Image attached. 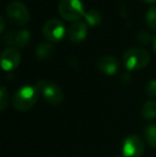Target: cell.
I'll return each mask as SVG.
<instances>
[{
	"label": "cell",
	"mask_w": 156,
	"mask_h": 157,
	"mask_svg": "<svg viewBox=\"0 0 156 157\" xmlns=\"http://www.w3.org/2000/svg\"><path fill=\"white\" fill-rule=\"evenodd\" d=\"M142 1L146 2V3H150V4H154V3H156V0H142Z\"/></svg>",
	"instance_id": "cell-22"
},
{
	"label": "cell",
	"mask_w": 156,
	"mask_h": 157,
	"mask_svg": "<svg viewBox=\"0 0 156 157\" xmlns=\"http://www.w3.org/2000/svg\"><path fill=\"white\" fill-rule=\"evenodd\" d=\"M21 55L18 49L14 47H8L1 54V66L6 72H12L19 65Z\"/></svg>",
	"instance_id": "cell-9"
},
{
	"label": "cell",
	"mask_w": 156,
	"mask_h": 157,
	"mask_svg": "<svg viewBox=\"0 0 156 157\" xmlns=\"http://www.w3.org/2000/svg\"><path fill=\"white\" fill-rule=\"evenodd\" d=\"M39 88L31 85L21 87L13 96V107L18 111H27L31 109L39 99Z\"/></svg>",
	"instance_id": "cell-1"
},
{
	"label": "cell",
	"mask_w": 156,
	"mask_h": 157,
	"mask_svg": "<svg viewBox=\"0 0 156 157\" xmlns=\"http://www.w3.org/2000/svg\"><path fill=\"white\" fill-rule=\"evenodd\" d=\"M144 153V142L136 135L128 136L122 145L123 157H141Z\"/></svg>",
	"instance_id": "cell-7"
},
{
	"label": "cell",
	"mask_w": 156,
	"mask_h": 157,
	"mask_svg": "<svg viewBox=\"0 0 156 157\" xmlns=\"http://www.w3.org/2000/svg\"><path fill=\"white\" fill-rule=\"evenodd\" d=\"M54 45L48 42H43L36 47V56L40 61L48 60L54 54Z\"/></svg>",
	"instance_id": "cell-12"
},
{
	"label": "cell",
	"mask_w": 156,
	"mask_h": 157,
	"mask_svg": "<svg viewBox=\"0 0 156 157\" xmlns=\"http://www.w3.org/2000/svg\"><path fill=\"white\" fill-rule=\"evenodd\" d=\"M153 50H154V52L156 55V36L154 37V40H153Z\"/></svg>",
	"instance_id": "cell-21"
},
{
	"label": "cell",
	"mask_w": 156,
	"mask_h": 157,
	"mask_svg": "<svg viewBox=\"0 0 156 157\" xmlns=\"http://www.w3.org/2000/svg\"><path fill=\"white\" fill-rule=\"evenodd\" d=\"M144 137L150 147L156 149V124H150L144 129Z\"/></svg>",
	"instance_id": "cell-15"
},
{
	"label": "cell",
	"mask_w": 156,
	"mask_h": 157,
	"mask_svg": "<svg viewBox=\"0 0 156 157\" xmlns=\"http://www.w3.org/2000/svg\"><path fill=\"white\" fill-rule=\"evenodd\" d=\"M97 68L101 73L107 76H113L119 71V61L116 57L110 55L102 56L97 61Z\"/></svg>",
	"instance_id": "cell-11"
},
{
	"label": "cell",
	"mask_w": 156,
	"mask_h": 157,
	"mask_svg": "<svg viewBox=\"0 0 156 157\" xmlns=\"http://www.w3.org/2000/svg\"><path fill=\"white\" fill-rule=\"evenodd\" d=\"M136 39H137L138 43L142 44V45H148V44H150L151 41H152V35H151L148 31L141 30V31L138 32Z\"/></svg>",
	"instance_id": "cell-18"
},
{
	"label": "cell",
	"mask_w": 156,
	"mask_h": 157,
	"mask_svg": "<svg viewBox=\"0 0 156 157\" xmlns=\"http://www.w3.org/2000/svg\"><path fill=\"white\" fill-rule=\"evenodd\" d=\"M6 29V21H4V17L0 16V32L3 33Z\"/></svg>",
	"instance_id": "cell-20"
},
{
	"label": "cell",
	"mask_w": 156,
	"mask_h": 157,
	"mask_svg": "<svg viewBox=\"0 0 156 157\" xmlns=\"http://www.w3.org/2000/svg\"><path fill=\"white\" fill-rule=\"evenodd\" d=\"M9 104V92L6 91V88L2 86L0 89V110L4 111L6 108L8 107Z\"/></svg>",
	"instance_id": "cell-17"
},
{
	"label": "cell",
	"mask_w": 156,
	"mask_h": 157,
	"mask_svg": "<svg viewBox=\"0 0 156 157\" xmlns=\"http://www.w3.org/2000/svg\"><path fill=\"white\" fill-rule=\"evenodd\" d=\"M67 34L72 43H80L88 35V25L82 21H74L69 27Z\"/></svg>",
	"instance_id": "cell-10"
},
{
	"label": "cell",
	"mask_w": 156,
	"mask_h": 157,
	"mask_svg": "<svg viewBox=\"0 0 156 157\" xmlns=\"http://www.w3.org/2000/svg\"><path fill=\"white\" fill-rule=\"evenodd\" d=\"M141 116L146 120H153L156 118V101H148L141 108Z\"/></svg>",
	"instance_id": "cell-13"
},
{
	"label": "cell",
	"mask_w": 156,
	"mask_h": 157,
	"mask_svg": "<svg viewBox=\"0 0 156 157\" xmlns=\"http://www.w3.org/2000/svg\"><path fill=\"white\" fill-rule=\"evenodd\" d=\"M113 157H123V156H120V155H116V156H113Z\"/></svg>",
	"instance_id": "cell-23"
},
{
	"label": "cell",
	"mask_w": 156,
	"mask_h": 157,
	"mask_svg": "<svg viewBox=\"0 0 156 157\" xmlns=\"http://www.w3.org/2000/svg\"><path fill=\"white\" fill-rule=\"evenodd\" d=\"M85 19L87 24L91 27H97L103 21V17L98 11L96 10H88L86 11Z\"/></svg>",
	"instance_id": "cell-14"
},
{
	"label": "cell",
	"mask_w": 156,
	"mask_h": 157,
	"mask_svg": "<svg viewBox=\"0 0 156 157\" xmlns=\"http://www.w3.org/2000/svg\"><path fill=\"white\" fill-rule=\"evenodd\" d=\"M146 24L150 29L156 30V6L148 10L146 14Z\"/></svg>",
	"instance_id": "cell-16"
},
{
	"label": "cell",
	"mask_w": 156,
	"mask_h": 157,
	"mask_svg": "<svg viewBox=\"0 0 156 157\" xmlns=\"http://www.w3.org/2000/svg\"><path fill=\"white\" fill-rule=\"evenodd\" d=\"M151 61L148 50L139 47H131L123 55V62L128 71H140L146 67Z\"/></svg>",
	"instance_id": "cell-2"
},
{
	"label": "cell",
	"mask_w": 156,
	"mask_h": 157,
	"mask_svg": "<svg viewBox=\"0 0 156 157\" xmlns=\"http://www.w3.org/2000/svg\"><path fill=\"white\" fill-rule=\"evenodd\" d=\"M146 93L151 97H156V79L149 81L146 87Z\"/></svg>",
	"instance_id": "cell-19"
},
{
	"label": "cell",
	"mask_w": 156,
	"mask_h": 157,
	"mask_svg": "<svg viewBox=\"0 0 156 157\" xmlns=\"http://www.w3.org/2000/svg\"><path fill=\"white\" fill-rule=\"evenodd\" d=\"M31 40V34L28 30H11L6 32L2 36V41L4 44L9 45V47L23 48L29 44Z\"/></svg>",
	"instance_id": "cell-8"
},
{
	"label": "cell",
	"mask_w": 156,
	"mask_h": 157,
	"mask_svg": "<svg viewBox=\"0 0 156 157\" xmlns=\"http://www.w3.org/2000/svg\"><path fill=\"white\" fill-rule=\"evenodd\" d=\"M58 11L61 17L69 21H80L86 14L81 0H61Z\"/></svg>",
	"instance_id": "cell-3"
},
{
	"label": "cell",
	"mask_w": 156,
	"mask_h": 157,
	"mask_svg": "<svg viewBox=\"0 0 156 157\" xmlns=\"http://www.w3.org/2000/svg\"><path fill=\"white\" fill-rule=\"evenodd\" d=\"M36 87L39 88L40 93L43 95L44 99L50 105H60L64 99L63 92L56 83L50 82L46 80H39L36 83Z\"/></svg>",
	"instance_id": "cell-5"
},
{
	"label": "cell",
	"mask_w": 156,
	"mask_h": 157,
	"mask_svg": "<svg viewBox=\"0 0 156 157\" xmlns=\"http://www.w3.org/2000/svg\"><path fill=\"white\" fill-rule=\"evenodd\" d=\"M6 16L11 24L17 27H24L30 21V12L27 6L21 1H12L6 9Z\"/></svg>",
	"instance_id": "cell-4"
},
{
	"label": "cell",
	"mask_w": 156,
	"mask_h": 157,
	"mask_svg": "<svg viewBox=\"0 0 156 157\" xmlns=\"http://www.w3.org/2000/svg\"><path fill=\"white\" fill-rule=\"evenodd\" d=\"M65 26L60 19L51 18L47 21L42 28V34L50 43H58L63 40L67 33Z\"/></svg>",
	"instance_id": "cell-6"
}]
</instances>
